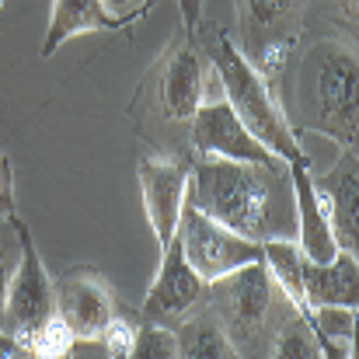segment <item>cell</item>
<instances>
[{
    "label": "cell",
    "mask_w": 359,
    "mask_h": 359,
    "mask_svg": "<svg viewBox=\"0 0 359 359\" xmlns=\"http://www.w3.org/2000/svg\"><path fill=\"white\" fill-rule=\"evenodd\" d=\"M116 28H126V25L105 11L102 0H53L42 56H53L63 42H70L81 32H116Z\"/></svg>",
    "instance_id": "obj_16"
},
{
    "label": "cell",
    "mask_w": 359,
    "mask_h": 359,
    "mask_svg": "<svg viewBox=\"0 0 359 359\" xmlns=\"http://www.w3.org/2000/svg\"><path fill=\"white\" fill-rule=\"evenodd\" d=\"M356 81L359 56L349 39H318L297 67L300 126L342 147H356Z\"/></svg>",
    "instance_id": "obj_4"
},
{
    "label": "cell",
    "mask_w": 359,
    "mask_h": 359,
    "mask_svg": "<svg viewBox=\"0 0 359 359\" xmlns=\"http://www.w3.org/2000/svg\"><path fill=\"white\" fill-rule=\"evenodd\" d=\"M136 325H140V321H136L126 307H122L112 321H109V328H105V332H102V339H98V342L105 346V353H109V356H116V359L129 356V349H133V335H136Z\"/></svg>",
    "instance_id": "obj_23"
},
{
    "label": "cell",
    "mask_w": 359,
    "mask_h": 359,
    "mask_svg": "<svg viewBox=\"0 0 359 359\" xmlns=\"http://www.w3.org/2000/svg\"><path fill=\"white\" fill-rule=\"evenodd\" d=\"M203 7H206V0H178L182 28H185L189 35H196V32H199V25H203Z\"/></svg>",
    "instance_id": "obj_26"
},
{
    "label": "cell",
    "mask_w": 359,
    "mask_h": 359,
    "mask_svg": "<svg viewBox=\"0 0 359 359\" xmlns=\"http://www.w3.org/2000/svg\"><path fill=\"white\" fill-rule=\"evenodd\" d=\"M314 192L321 199V210L328 217L332 238L342 251L356 255V203H359V157L356 147H342L339 161L325 171L314 175Z\"/></svg>",
    "instance_id": "obj_13"
},
{
    "label": "cell",
    "mask_w": 359,
    "mask_h": 359,
    "mask_svg": "<svg viewBox=\"0 0 359 359\" xmlns=\"http://www.w3.org/2000/svg\"><path fill=\"white\" fill-rule=\"evenodd\" d=\"M262 262L269 265L279 293L300 311L307 314V297H304V251L297 238H279V241H262Z\"/></svg>",
    "instance_id": "obj_19"
},
{
    "label": "cell",
    "mask_w": 359,
    "mask_h": 359,
    "mask_svg": "<svg viewBox=\"0 0 359 359\" xmlns=\"http://www.w3.org/2000/svg\"><path fill=\"white\" fill-rule=\"evenodd\" d=\"M21 224L18 213L14 217H0V321H4V300H7V286L14 279V269L21 262Z\"/></svg>",
    "instance_id": "obj_21"
},
{
    "label": "cell",
    "mask_w": 359,
    "mask_h": 359,
    "mask_svg": "<svg viewBox=\"0 0 359 359\" xmlns=\"http://www.w3.org/2000/svg\"><path fill=\"white\" fill-rule=\"evenodd\" d=\"M206 304V283L196 276V269L185 262L178 234L161 248V272L140 307L143 321H161V325H178L192 311Z\"/></svg>",
    "instance_id": "obj_11"
},
{
    "label": "cell",
    "mask_w": 359,
    "mask_h": 359,
    "mask_svg": "<svg viewBox=\"0 0 359 359\" xmlns=\"http://www.w3.org/2000/svg\"><path fill=\"white\" fill-rule=\"evenodd\" d=\"M53 290H56V314L70 328L74 342H98L109 321L122 311L109 279L88 265H77L56 276Z\"/></svg>",
    "instance_id": "obj_9"
},
{
    "label": "cell",
    "mask_w": 359,
    "mask_h": 359,
    "mask_svg": "<svg viewBox=\"0 0 359 359\" xmlns=\"http://www.w3.org/2000/svg\"><path fill=\"white\" fill-rule=\"evenodd\" d=\"M196 39L203 42V49H206V56H210V63H213V70L220 77L224 98L234 109V116L244 122V129L258 143H265L269 154L283 157L286 164H311V157L304 154L293 126H290L286 112H283V102L276 95V84L269 77H262L244 60L238 42L220 25H213V21L203 28V35L196 32Z\"/></svg>",
    "instance_id": "obj_2"
},
{
    "label": "cell",
    "mask_w": 359,
    "mask_h": 359,
    "mask_svg": "<svg viewBox=\"0 0 359 359\" xmlns=\"http://www.w3.org/2000/svg\"><path fill=\"white\" fill-rule=\"evenodd\" d=\"M213 81L217 70L203 42L185 28H178L168 49L143 74L129 116L140 122L143 133L154 126V129H185L189 136V122L199 112V105L213 102Z\"/></svg>",
    "instance_id": "obj_3"
},
{
    "label": "cell",
    "mask_w": 359,
    "mask_h": 359,
    "mask_svg": "<svg viewBox=\"0 0 359 359\" xmlns=\"http://www.w3.org/2000/svg\"><path fill=\"white\" fill-rule=\"evenodd\" d=\"M129 356L136 359H178V339L171 325L161 321H140L136 335H133V349Z\"/></svg>",
    "instance_id": "obj_20"
},
{
    "label": "cell",
    "mask_w": 359,
    "mask_h": 359,
    "mask_svg": "<svg viewBox=\"0 0 359 359\" xmlns=\"http://www.w3.org/2000/svg\"><path fill=\"white\" fill-rule=\"evenodd\" d=\"M189 199L248 241L297 238V196L290 164L272 161H224L192 157Z\"/></svg>",
    "instance_id": "obj_1"
},
{
    "label": "cell",
    "mask_w": 359,
    "mask_h": 359,
    "mask_svg": "<svg viewBox=\"0 0 359 359\" xmlns=\"http://www.w3.org/2000/svg\"><path fill=\"white\" fill-rule=\"evenodd\" d=\"M14 356H28V349L21 346V339H14L7 328H0V359H14Z\"/></svg>",
    "instance_id": "obj_28"
},
{
    "label": "cell",
    "mask_w": 359,
    "mask_h": 359,
    "mask_svg": "<svg viewBox=\"0 0 359 359\" xmlns=\"http://www.w3.org/2000/svg\"><path fill=\"white\" fill-rule=\"evenodd\" d=\"M140 192H143V210L154 227V238L164 248L178 231L182 203L189 196V178H192V157L189 154H147L140 157Z\"/></svg>",
    "instance_id": "obj_10"
},
{
    "label": "cell",
    "mask_w": 359,
    "mask_h": 359,
    "mask_svg": "<svg viewBox=\"0 0 359 359\" xmlns=\"http://www.w3.org/2000/svg\"><path fill=\"white\" fill-rule=\"evenodd\" d=\"M175 339H178V356H185V359H234L238 356L227 328L220 325V318L206 304L175 325Z\"/></svg>",
    "instance_id": "obj_17"
},
{
    "label": "cell",
    "mask_w": 359,
    "mask_h": 359,
    "mask_svg": "<svg viewBox=\"0 0 359 359\" xmlns=\"http://www.w3.org/2000/svg\"><path fill=\"white\" fill-rule=\"evenodd\" d=\"M0 217H14V171L7 154H0Z\"/></svg>",
    "instance_id": "obj_25"
},
{
    "label": "cell",
    "mask_w": 359,
    "mask_h": 359,
    "mask_svg": "<svg viewBox=\"0 0 359 359\" xmlns=\"http://www.w3.org/2000/svg\"><path fill=\"white\" fill-rule=\"evenodd\" d=\"M286 297L279 293L265 262H248L234 272L206 283V307L227 328L238 356L265 353L276 311Z\"/></svg>",
    "instance_id": "obj_5"
},
{
    "label": "cell",
    "mask_w": 359,
    "mask_h": 359,
    "mask_svg": "<svg viewBox=\"0 0 359 359\" xmlns=\"http://www.w3.org/2000/svg\"><path fill=\"white\" fill-rule=\"evenodd\" d=\"M311 0H234L238 49L272 84L286 70V60L300 39Z\"/></svg>",
    "instance_id": "obj_6"
},
{
    "label": "cell",
    "mask_w": 359,
    "mask_h": 359,
    "mask_svg": "<svg viewBox=\"0 0 359 359\" xmlns=\"http://www.w3.org/2000/svg\"><path fill=\"white\" fill-rule=\"evenodd\" d=\"M290 178H293V196H297V244L304 251V258L311 262H332L339 244L332 238L328 217L321 210V199L314 192V178H311V164H290Z\"/></svg>",
    "instance_id": "obj_14"
},
{
    "label": "cell",
    "mask_w": 359,
    "mask_h": 359,
    "mask_svg": "<svg viewBox=\"0 0 359 359\" xmlns=\"http://www.w3.org/2000/svg\"><path fill=\"white\" fill-rule=\"evenodd\" d=\"M102 4H105V11L112 18H119L122 25H129V21H140L157 0H102Z\"/></svg>",
    "instance_id": "obj_24"
},
{
    "label": "cell",
    "mask_w": 359,
    "mask_h": 359,
    "mask_svg": "<svg viewBox=\"0 0 359 359\" xmlns=\"http://www.w3.org/2000/svg\"><path fill=\"white\" fill-rule=\"evenodd\" d=\"M178 241L185 251V262L196 269V276L203 283H213L227 272H234L248 262H262V244L234 234L231 227L217 224L213 217H206L189 196L182 203V217H178Z\"/></svg>",
    "instance_id": "obj_7"
},
{
    "label": "cell",
    "mask_w": 359,
    "mask_h": 359,
    "mask_svg": "<svg viewBox=\"0 0 359 359\" xmlns=\"http://www.w3.org/2000/svg\"><path fill=\"white\" fill-rule=\"evenodd\" d=\"M49 318H56L53 276L46 272L35 241L28 234V227L21 224V262H18L14 279H11V286H7L0 328H7L14 339H21V346H28V339H32Z\"/></svg>",
    "instance_id": "obj_8"
},
{
    "label": "cell",
    "mask_w": 359,
    "mask_h": 359,
    "mask_svg": "<svg viewBox=\"0 0 359 359\" xmlns=\"http://www.w3.org/2000/svg\"><path fill=\"white\" fill-rule=\"evenodd\" d=\"M189 147L196 150V157H224V161H272L276 157L265 150V143H258L244 129V122L234 116L227 98H213L199 105V112L189 122Z\"/></svg>",
    "instance_id": "obj_12"
},
{
    "label": "cell",
    "mask_w": 359,
    "mask_h": 359,
    "mask_svg": "<svg viewBox=\"0 0 359 359\" xmlns=\"http://www.w3.org/2000/svg\"><path fill=\"white\" fill-rule=\"evenodd\" d=\"M265 349H269V356H276V359H318L321 356V346H318L314 328L307 325V318L290 300L279 304Z\"/></svg>",
    "instance_id": "obj_18"
},
{
    "label": "cell",
    "mask_w": 359,
    "mask_h": 359,
    "mask_svg": "<svg viewBox=\"0 0 359 359\" xmlns=\"http://www.w3.org/2000/svg\"><path fill=\"white\" fill-rule=\"evenodd\" d=\"M335 7V18L342 21V28H349V35H356V0H328Z\"/></svg>",
    "instance_id": "obj_27"
},
{
    "label": "cell",
    "mask_w": 359,
    "mask_h": 359,
    "mask_svg": "<svg viewBox=\"0 0 359 359\" xmlns=\"http://www.w3.org/2000/svg\"><path fill=\"white\" fill-rule=\"evenodd\" d=\"M359 262L353 251H335L332 262H311L304 258V297L307 307L314 304H335V307H353L359 297Z\"/></svg>",
    "instance_id": "obj_15"
},
{
    "label": "cell",
    "mask_w": 359,
    "mask_h": 359,
    "mask_svg": "<svg viewBox=\"0 0 359 359\" xmlns=\"http://www.w3.org/2000/svg\"><path fill=\"white\" fill-rule=\"evenodd\" d=\"M28 356H39V359H60V356H70V349H74V335H70V328L63 325V318L56 314V318H49L32 339H28Z\"/></svg>",
    "instance_id": "obj_22"
}]
</instances>
